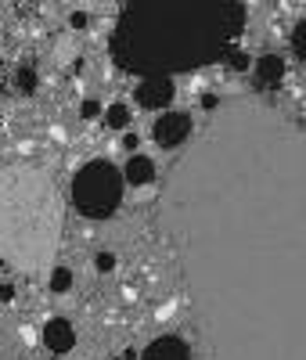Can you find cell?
I'll use <instances>...</instances> for the list:
<instances>
[{
    "label": "cell",
    "instance_id": "5bb4252c",
    "mask_svg": "<svg viewBox=\"0 0 306 360\" xmlns=\"http://www.w3.org/2000/svg\"><path fill=\"white\" fill-rule=\"evenodd\" d=\"M15 90H18V94H37V72L33 69H18L15 72Z\"/></svg>",
    "mask_w": 306,
    "mask_h": 360
},
{
    "label": "cell",
    "instance_id": "7c38bea8",
    "mask_svg": "<svg viewBox=\"0 0 306 360\" xmlns=\"http://www.w3.org/2000/svg\"><path fill=\"white\" fill-rule=\"evenodd\" d=\"M47 288H51L54 295H65V292L72 288V270H69V266H54L51 278H47Z\"/></svg>",
    "mask_w": 306,
    "mask_h": 360
},
{
    "label": "cell",
    "instance_id": "44dd1931",
    "mask_svg": "<svg viewBox=\"0 0 306 360\" xmlns=\"http://www.w3.org/2000/svg\"><path fill=\"white\" fill-rule=\"evenodd\" d=\"M0 299H4V303H11V299H15V288H11V285H0Z\"/></svg>",
    "mask_w": 306,
    "mask_h": 360
},
{
    "label": "cell",
    "instance_id": "e0dca14e",
    "mask_svg": "<svg viewBox=\"0 0 306 360\" xmlns=\"http://www.w3.org/2000/svg\"><path fill=\"white\" fill-rule=\"evenodd\" d=\"M79 115H83V119H98V115H101V105H98V101H83V105H79Z\"/></svg>",
    "mask_w": 306,
    "mask_h": 360
},
{
    "label": "cell",
    "instance_id": "ac0fdd59",
    "mask_svg": "<svg viewBox=\"0 0 306 360\" xmlns=\"http://www.w3.org/2000/svg\"><path fill=\"white\" fill-rule=\"evenodd\" d=\"M69 25H72V29H87V25H90V15H87V11H72V15H69Z\"/></svg>",
    "mask_w": 306,
    "mask_h": 360
},
{
    "label": "cell",
    "instance_id": "9a60e30c",
    "mask_svg": "<svg viewBox=\"0 0 306 360\" xmlns=\"http://www.w3.org/2000/svg\"><path fill=\"white\" fill-rule=\"evenodd\" d=\"M292 51H295V58H306V22H295V29H292Z\"/></svg>",
    "mask_w": 306,
    "mask_h": 360
},
{
    "label": "cell",
    "instance_id": "2e32d148",
    "mask_svg": "<svg viewBox=\"0 0 306 360\" xmlns=\"http://www.w3.org/2000/svg\"><path fill=\"white\" fill-rule=\"evenodd\" d=\"M94 270H98V274H112V270H115V252L101 249V252L94 256Z\"/></svg>",
    "mask_w": 306,
    "mask_h": 360
},
{
    "label": "cell",
    "instance_id": "d6986e66",
    "mask_svg": "<svg viewBox=\"0 0 306 360\" xmlns=\"http://www.w3.org/2000/svg\"><path fill=\"white\" fill-rule=\"evenodd\" d=\"M217 105H220V98H217V94H205V98H202V108H209V112L217 108Z\"/></svg>",
    "mask_w": 306,
    "mask_h": 360
},
{
    "label": "cell",
    "instance_id": "9c48e42d",
    "mask_svg": "<svg viewBox=\"0 0 306 360\" xmlns=\"http://www.w3.org/2000/svg\"><path fill=\"white\" fill-rule=\"evenodd\" d=\"M141 360H191V353H188V346H184V339L162 335L155 342H148V349H144Z\"/></svg>",
    "mask_w": 306,
    "mask_h": 360
},
{
    "label": "cell",
    "instance_id": "4fadbf2b",
    "mask_svg": "<svg viewBox=\"0 0 306 360\" xmlns=\"http://www.w3.org/2000/svg\"><path fill=\"white\" fill-rule=\"evenodd\" d=\"M220 62H227V69H231V72H249V54L238 51V47H227Z\"/></svg>",
    "mask_w": 306,
    "mask_h": 360
},
{
    "label": "cell",
    "instance_id": "6da1fadb",
    "mask_svg": "<svg viewBox=\"0 0 306 360\" xmlns=\"http://www.w3.org/2000/svg\"><path fill=\"white\" fill-rule=\"evenodd\" d=\"M212 112L162 195L209 360H306V137L256 98Z\"/></svg>",
    "mask_w": 306,
    "mask_h": 360
},
{
    "label": "cell",
    "instance_id": "52a82bcc",
    "mask_svg": "<svg viewBox=\"0 0 306 360\" xmlns=\"http://www.w3.org/2000/svg\"><path fill=\"white\" fill-rule=\"evenodd\" d=\"M285 72H288V65H285L281 54H260L256 65H253V76H256V83H260L263 90L281 86V83H285Z\"/></svg>",
    "mask_w": 306,
    "mask_h": 360
},
{
    "label": "cell",
    "instance_id": "ffe728a7",
    "mask_svg": "<svg viewBox=\"0 0 306 360\" xmlns=\"http://www.w3.org/2000/svg\"><path fill=\"white\" fill-rule=\"evenodd\" d=\"M141 141H137V134H127V137H122V148H130V155H134V148H137Z\"/></svg>",
    "mask_w": 306,
    "mask_h": 360
},
{
    "label": "cell",
    "instance_id": "8fae6325",
    "mask_svg": "<svg viewBox=\"0 0 306 360\" xmlns=\"http://www.w3.org/2000/svg\"><path fill=\"white\" fill-rule=\"evenodd\" d=\"M101 115H105V127H112V130H127V127H130V108L122 105V101L108 105Z\"/></svg>",
    "mask_w": 306,
    "mask_h": 360
},
{
    "label": "cell",
    "instance_id": "5b68a950",
    "mask_svg": "<svg viewBox=\"0 0 306 360\" xmlns=\"http://www.w3.org/2000/svg\"><path fill=\"white\" fill-rule=\"evenodd\" d=\"M191 134H195V123L188 112H166L151 127V137H155L159 148H180V144H188Z\"/></svg>",
    "mask_w": 306,
    "mask_h": 360
},
{
    "label": "cell",
    "instance_id": "8992f818",
    "mask_svg": "<svg viewBox=\"0 0 306 360\" xmlns=\"http://www.w3.org/2000/svg\"><path fill=\"white\" fill-rule=\"evenodd\" d=\"M173 79L170 76H144L141 86H137V105L141 108H151V112H162L170 101H173Z\"/></svg>",
    "mask_w": 306,
    "mask_h": 360
},
{
    "label": "cell",
    "instance_id": "30bf717a",
    "mask_svg": "<svg viewBox=\"0 0 306 360\" xmlns=\"http://www.w3.org/2000/svg\"><path fill=\"white\" fill-rule=\"evenodd\" d=\"M151 180H155V162L148 155H130V162L122 166V184L130 188H148Z\"/></svg>",
    "mask_w": 306,
    "mask_h": 360
},
{
    "label": "cell",
    "instance_id": "7a4b0ae2",
    "mask_svg": "<svg viewBox=\"0 0 306 360\" xmlns=\"http://www.w3.org/2000/svg\"><path fill=\"white\" fill-rule=\"evenodd\" d=\"M245 0H127L112 29V62L130 76H177L220 62L245 33Z\"/></svg>",
    "mask_w": 306,
    "mask_h": 360
},
{
    "label": "cell",
    "instance_id": "277c9868",
    "mask_svg": "<svg viewBox=\"0 0 306 360\" xmlns=\"http://www.w3.org/2000/svg\"><path fill=\"white\" fill-rule=\"evenodd\" d=\"M122 169H115V162L108 159H90L76 169L72 176V202L83 217L90 220H105L112 217L119 202H122Z\"/></svg>",
    "mask_w": 306,
    "mask_h": 360
},
{
    "label": "cell",
    "instance_id": "ba28073f",
    "mask_svg": "<svg viewBox=\"0 0 306 360\" xmlns=\"http://www.w3.org/2000/svg\"><path fill=\"white\" fill-rule=\"evenodd\" d=\"M44 346L51 353H69L76 346V328L65 321V317H51L44 324Z\"/></svg>",
    "mask_w": 306,
    "mask_h": 360
},
{
    "label": "cell",
    "instance_id": "3957f363",
    "mask_svg": "<svg viewBox=\"0 0 306 360\" xmlns=\"http://www.w3.org/2000/svg\"><path fill=\"white\" fill-rule=\"evenodd\" d=\"M61 198L54 180L37 166L0 173V259L22 274H40L58 256Z\"/></svg>",
    "mask_w": 306,
    "mask_h": 360
}]
</instances>
